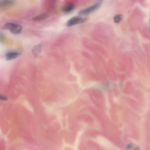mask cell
<instances>
[{
	"instance_id": "cell-2",
	"label": "cell",
	"mask_w": 150,
	"mask_h": 150,
	"mask_svg": "<svg viewBox=\"0 0 150 150\" xmlns=\"http://www.w3.org/2000/svg\"><path fill=\"white\" fill-rule=\"evenodd\" d=\"M3 28L4 29H8L12 34H16L19 33L21 32L22 27L18 24L8 23L4 25Z\"/></svg>"
},
{
	"instance_id": "cell-6",
	"label": "cell",
	"mask_w": 150,
	"mask_h": 150,
	"mask_svg": "<svg viewBox=\"0 0 150 150\" xmlns=\"http://www.w3.org/2000/svg\"><path fill=\"white\" fill-rule=\"evenodd\" d=\"M15 4L14 0H1L0 1L1 7L5 8L12 6Z\"/></svg>"
},
{
	"instance_id": "cell-5",
	"label": "cell",
	"mask_w": 150,
	"mask_h": 150,
	"mask_svg": "<svg viewBox=\"0 0 150 150\" xmlns=\"http://www.w3.org/2000/svg\"><path fill=\"white\" fill-rule=\"evenodd\" d=\"M75 5L72 3H69L65 5L62 8V12L65 13H69L72 12L74 9Z\"/></svg>"
},
{
	"instance_id": "cell-3",
	"label": "cell",
	"mask_w": 150,
	"mask_h": 150,
	"mask_svg": "<svg viewBox=\"0 0 150 150\" xmlns=\"http://www.w3.org/2000/svg\"><path fill=\"white\" fill-rule=\"evenodd\" d=\"M87 20L86 18H83L79 16L73 17L69 19L67 23V25L70 27L76 25L86 22Z\"/></svg>"
},
{
	"instance_id": "cell-8",
	"label": "cell",
	"mask_w": 150,
	"mask_h": 150,
	"mask_svg": "<svg viewBox=\"0 0 150 150\" xmlns=\"http://www.w3.org/2000/svg\"><path fill=\"white\" fill-rule=\"evenodd\" d=\"M42 45L41 44L35 45L32 48V51L34 55H37L41 52Z\"/></svg>"
},
{
	"instance_id": "cell-4",
	"label": "cell",
	"mask_w": 150,
	"mask_h": 150,
	"mask_svg": "<svg viewBox=\"0 0 150 150\" xmlns=\"http://www.w3.org/2000/svg\"><path fill=\"white\" fill-rule=\"evenodd\" d=\"M22 52V50H12L7 52L5 54L6 60H10L17 58Z\"/></svg>"
},
{
	"instance_id": "cell-7",
	"label": "cell",
	"mask_w": 150,
	"mask_h": 150,
	"mask_svg": "<svg viewBox=\"0 0 150 150\" xmlns=\"http://www.w3.org/2000/svg\"><path fill=\"white\" fill-rule=\"evenodd\" d=\"M48 16V14L43 13L34 17L33 18V20L35 21H41L46 19Z\"/></svg>"
},
{
	"instance_id": "cell-9",
	"label": "cell",
	"mask_w": 150,
	"mask_h": 150,
	"mask_svg": "<svg viewBox=\"0 0 150 150\" xmlns=\"http://www.w3.org/2000/svg\"><path fill=\"white\" fill-rule=\"evenodd\" d=\"M122 18V16L121 14H117L113 18V21L115 23H119Z\"/></svg>"
},
{
	"instance_id": "cell-1",
	"label": "cell",
	"mask_w": 150,
	"mask_h": 150,
	"mask_svg": "<svg viewBox=\"0 0 150 150\" xmlns=\"http://www.w3.org/2000/svg\"><path fill=\"white\" fill-rule=\"evenodd\" d=\"M103 0H99L93 5L80 10L78 13L79 16H85L95 11L102 5Z\"/></svg>"
},
{
	"instance_id": "cell-10",
	"label": "cell",
	"mask_w": 150,
	"mask_h": 150,
	"mask_svg": "<svg viewBox=\"0 0 150 150\" xmlns=\"http://www.w3.org/2000/svg\"><path fill=\"white\" fill-rule=\"evenodd\" d=\"M1 99H2L3 100H6L7 98L1 96Z\"/></svg>"
}]
</instances>
